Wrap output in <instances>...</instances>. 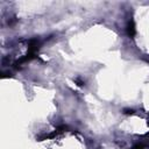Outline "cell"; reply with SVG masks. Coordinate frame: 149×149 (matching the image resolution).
Here are the masks:
<instances>
[{
  "mask_svg": "<svg viewBox=\"0 0 149 149\" xmlns=\"http://www.w3.org/2000/svg\"><path fill=\"white\" fill-rule=\"evenodd\" d=\"M135 33H136V30H135L134 21H133V20H130V21L128 22V24H127V34H128L130 37H133V36L135 35Z\"/></svg>",
  "mask_w": 149,
  "mask_h": 149,
  "instance_id": "1",
  "label": "cell"
},
{
  "mask_svg": "<svg viewBox=\"0 0 149 149\" xmlns=\"http://www.w3.org/2000/svg\"><path fill=\"white\" fill-rule=\"evenodd\" d=\"M144 148V144L143 143H136L134 147H133V149H143Z\"/></svg>",
  "mask_w": 149,
  "mask_h": 149,
  "instance_id": "2",
  "label": "cell"
}]
</instances>
